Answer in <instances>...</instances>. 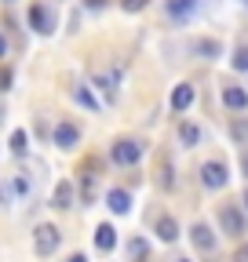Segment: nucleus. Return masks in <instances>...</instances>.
<instances>
[{"label": "nucleus", "instance_id": "obj_11", "mask_svg": "<svg viewBox=\"0 0 248 262\" xmlns=\"http://www.w3.org/2000/svg\"><path fill=\"white\" fill-rule=\"evenodd\" d=\"M51 208H58V211L73 208V186H70V182H58V186H55V193H51Z\"/></svg>", "mask_w": 248, "mask_h": 262}, {"label": "nucleus", "instance_id": "obj_31", "mask_svg": "<svg viewBox=\"0 0 248 262\" xmlns=\"http://www.w3.org/2000/svg\"><path fill=\"white\" fill-rule=\"evenodd\" d=\"M244 208H248V189H244Z\"/></svg>", "mask_w": 248, "mask_h": 262}, {"label": "nucleus", "instance_id": "obj_22", "mask_svg": "<svg viewBox=\"0 0 248 262\" xmlns=\"http://www.w3.org/2000/svg\"><path fill=\"white\" fill-rule=\"evenodd\" d=\"M84 201H95V175H84Z\"/></svg>", "mask_w": 248, "mask_h": 262}, {"label": "nucleus", "instance_id": "obj_32", "mask_svg": "<svg viewBox=\"0 0 248 262\" xmlns=\"http://www.w3.org/2000/svg\"><path fill=\"white\" fill-rule=\"evenodd\" d=\"M179 262H186V258H179Z\"/></svg>", "mask_w": 248, "mask_h": 262}, {"label": "nucleus", "instance_id": "obj_2", "mask_svg": "<svg viewBox=\"0 0 248 262\" xmlns=\"http://www.w3.org/2000/svg\"><path fill=\"white\" fill-rule=\"evenodd\" d=\"M58 241H62L58 226L44 222V226H37V233H33V251H37L40 258H48V255H55V251H58Z\"/></svg>", "mask_w": 248, "mask_h": 262}, {"label": "nucleus", "instance_id": "obj_1", "mask_svg": "<svg viewBox=\"0 0 248 262\" xmlns=\"http://www.w3.org/2000/svg\"><path fill=\"white\" fill-rule=\"evenodd\" d=\"M110 160L120 164V168H132V164L142 160V142H139V139H117V142L110 146Z\"/></svg>", "mask_w": 248, "mask_h": 262}, {"label": "nucleus", "instance_id": "obj_13", "mask_svg": "<svg viewBox=\"0 0 248 262\" xmlns=\"http://www.w3.org/2000/svg\"><path fill=\"white\" fill-rule=\"evenodd\" d=\"M153 233H157L164 244H172V241L179 237V222H175L172 215H161V219H157V229H153Z\"/></svg>", "mask_w": 248, "mask_h": 262}, {"label": "nucleus", "instance_id": "obj_8", "mask_svg": "<svg viewBox=\"0 0 248 262\" xmlns=\"http://www.w3.org/2000/svg\"><path fill=\"white\" fill-rule=\"evenodd\" d=\"M223 106H226V110H244V106H248V91H244L241 84H226V88H223Z\"/></svg>", "mask_w": 248, "mask_h": 262}, {"label": "nucleus", "instance_id": "obj_9", "mask_svg": "<svg viewBox=\"0 0 248 262\" xmlns=\"http://www.w3.org/2000/svg\"><path fill=\"white\" fill-rule=\"evenodd\" d=\"M106 204H110L113 215H128L132 211V196H128V189H110L106 193Z\"/></svg>", "mask_w": 248, "mask_h": 262}, {"label": "nucleus", "instance_id": "obj_7", "mask_svg": "<svg viewBox=\"0 0 248 262\" xmlns=\"http://www.w3.org/2000/svg\"><path fill=\"white\" fill-rule=\"evenodd\" d=\"M29 26H33L37 33H51L55 29V15L44 4H33V8H29Z\"/></svg>", "mask_w": 248, "mask_h": 262}, {"label": "nucleus", "instance_id": "obj_16", "mask_svg": "<svg viewBox=\"0 0 248 262\" xmlns=\"http://www.w3.org/2000/svg\"><path fill=\"white\" fill-rule=\"evenodd\" d=\"M197 11V0H168V15L172 18H186Z\"/></svg>", "mask_w": 248, "mask_h": 262}, {"label": "nucleus", "instance_id": "obj_33", "mask_svg": "<svg viewBox=\"0 0 248 262\" xmlns=\"http://www.w3.org/2000/svg\"><path fill=\"white\" fill-rule=\"evenodd\" d=\"M244 4H248V0H244Z\"/></svg>", "mask_w": 248, "mask_h": 262}, {"label": "nucleus", "instance_id": "obj_20", "mask_svg": "<svg viewBox=\"0 0 248 262\" xmlns=\"http://www.w3.org/2000/svg\"><path fill=\"white\" fill-rule=\"evenodd\" d=\"M230 135H234V139H237V142L244 146V142H248V120H234V127H230Z\"/></svg>", "mask_w": 248, "mask_h": 262}, {"label": "nucleus", "instance_id": "obj_18", "mask_svg": "<svg viewBox=\"0 0 248 262\" xmlns=\"http://www.w3.org/2000/svg\"><path fill=\"white\" fill-rule=\"evenodd\" d=\"M230 66L237 73H248V44H241L237 51H234V58H230Z\"/></svg>", "mask_w": 248, "mask_h": 262}, {"label": "nucleus", "instance_id": "obj_15", "mask_svg": "<svg viewBox=\"0 0 248 262\" xmlns=\"http://www.w3.org/2000/svg\"><path fill=\"white\" fill-rule=\"evenodd\" d=\"M73 102H77V106H84V110H91V113L99 110V98L91 95V91H88L84 84H77V88H73Z\"/></svg>", "mask_w": 248, "mask_h": 262}, {"label": "nucleus", "instance_id": "obj_26", "mask_svg": "<svg viewBox=\"0 0 248 262\" xmlns=\"http://www.w3.org/2000/svg\"><path fill=\"white\" fill-rule=\"evenodd\" d=\"M0 88H4V91L11 88V70H0Z\"/></svg>", "mask_w": 248, "mask_h": 262}, {"label": "nucleus", "instance_id": "obj_12", "mask_svg": "<svg viewBox=\"0 0 248 262\" xmlns=\"http://www.w3.org/2000/svg\"><path fill=\"white\" fill-rule=\"evenodd\" d=\"M95 248H99V251H113V248H117V229H113L110 222H102V226L95 229Z\"/></svg>", "mask_w": 248, "mask_h": 262}, {"label": "nucleus", "instance_id": "obj_10", "mask_svg": "<svg viewBox=\"0 0 248 262\" xmlns=\"http://www.w3.org/2000/svg\"><path fill=\"white\" fill-rule=\"evenodd\" d=\"M194 84H179L175 91H172V110L175 113H182V110H190V102H194Z\"/></svg>", "mask_w": 248, "mask_h": 262}, {"label": "nucleus", "instance_id": "obj_5", "mask_svg": "<svg viewBox=\"0 0 248 262\" xmlns=\"http://www.w3.org/2000/svg\"><path fill=\"white\" fill-rule=\"evenodd\" d=\"M226 164H219V160H204L201 164V182L208 186V189H223L226 186Z\"/></svg>", "mask_w": 248, "mask_h": 262}, {"label": "nucleus", "instance_id": "obj_25", "mask_svg": "<svg viewBox=\"0 0 248 262\" xmlns=\"http://www.w3.org/2000/svg\"><path fill=\"white\" fill-rule=\"evenodd\" d=\"M234 262H248V244H241V248L234 251Z\"/></svg>", "mask_w": 248, "mask_h": 262}, {"label": "nucleus", "instance_id": "obj_17", "mask_svg": "<svg viewBox=\"0 0 248 262\" xmlns=\"http://www.w3.org/2000/svg\"><path fill=\"white\" fill-rule=\"evenodd\" d=\"M179 142H182V146H197V142H201V127H197V124H182V127H179Z\"/></svg>", "mask_w": 248, "mask_h": 262}, {"label": "nucleus", "instance_id": "obj_30", "mask_svg": "<svg viewBox=\"0 0 248 262\" xmlns=\"http://www.w3.org/2000/svg\"><path fill=\"white\" fill-rule=\"evenodd\" d=\"M241 168H244V175H248V153H244V157H241Z\"/></svg>", "mask_w": 248, "mask_h": 262}, {"label": "nucleus", "instance_id": "obj_14", "mask_svg": "<svg viewBox=\"0 0 248 262\" xmlns=\"http://www.w3.org/2000/svg\"><path fill=\"white\" fill-rule=\"evenodd\" d=\"M95 88L113 102V98H117V73H95Z\"/></svg>", "mask_w": 248, "mask_h": 262}, {"label": "nucleus", "instance_id": "obj_27", "mask_svg": "<svg viewBox=\"0 0 248 262\" xmlns=\"http://www.w3.org/2000/svg\"><path fill=\"white\" fill-rule=\"evenodd\" d=\"M84 4H88L91 11H99V8H106V0H84Z\"/></svg>", "mask_w": 248, "mask_h": 262}, {"label": "nucleus", "instance_id": "obj_28", "mask_svg": "<svg viewBox=\"0 0 248 262\" xmlns=\"http://www.w3.org/2000/svg\"><path fill=\"white\" fill-rule=\"evenodd\" d=\"M4 55H8V40H4V37H0V58H4Z\"/></svg>", "mask_w": 248, "mask_h": 262}, {"label": "nucleus", "instance_id": "obj_6", "mask_svg": "<svg viewBox=\"0 0 248 262\" xmlns=\"http://www.w3.org/2000/svg\"><path fill=\"white\" fill-rule=\"evenodd\" d=\"M51 142H55L58 149H73V146L80 142V131H77L70 120H62V124H55V131H51Z\"/></svg>", "mask_w": 248, "mask_h": 262}, {"label": "nucleus", "instance_id": "obj_24", "mask_svg": "<svg viewBox=\"0 0 248 262\" xmlns=\"http://www.w3.org/2000/svg\"><path fill=\"white\" fill-rule=\"evenodd\" d=\"M146 4H150V0H120V8H124V11H142Z\"/></svg>", "mask_w": 248, "mask_h": 262}, {"label": "nucleus", "instance_id": "obj_19", "mask_svg": "<svg viewBox=\"0 0 248 262\" xmlns=\"http://www.w3.org/2000/svg\"><path fill=\"white\" fill-rule=\"evenodd\" d=\"M29 149V139H26V131H11V153L15 157H22Z\"/></svg>", "mask_w": 248, "mask_h": 262}, {"label": "nucleus", "instance_id": "obj_3", "mask_svg": "<svg viewBox=\"0 0 248 262\" xmlns=\"http://www.w3.org/2000/svg\"><path fill=\"white\" fill-rule=\"evenodd\" d=\"M219 229H223L226 237H241L244 233V215H241L237 204H223L219 208Z\"/></svg>", "mask_w": 248, "mask_h": 262}, {"label": "nucleus", "instance_id": "obj_29", "mask_svg": "<svg viewBox=\"0 0 248 262\" xmlns=\"http://www.w3.org/2000/svg\"><path fill=\"white\" fill-rule=\"evenodd\" d=\"M66 262H88V258H84V255H70Z\"/></svg>", "mask_w": 248, "mask_h": 262}, {"label": "nucleus", "instance_id": "obj_4", "mask_svg": "<svg viewBox=\"0 0 248 262\" xmlns=\"http://www.w3.org/2000/svg\"><path fill=\"white\" fill-rule=\"evenodd\" d=\"M190 244H194L197 251L212 255L215 248H219V237L212 233V226H204V222H194V226H190Z\"/></svg>", "mask_w": 248, "mask_h": 262}, {"label": "nucleus", "instance_id": "obj_23", "mask_svg": "<svg viewBox=\"0 0 248 262\" xmlns=\"http://www.w3.org/2000/svg\"><path fill=\"white\" fill-rule=\"evenodd\" d=\"M197 51L201 55H219V44L215 40H197Z\"/></svg>", "mask_w": 248, "mask_h": 262}, {"label": "nucleus", "instance_id": "obj_21", "mask_svg": "<svg viewBox=\"0 0 248 262\" xmlns=\"http://www.w3.org/2000/svg\"><path fill=\"white\" fill-rule=\"evenodd\" d=\"M128 251H132V258H142V255L150 251V244H146L142 237H132V244H128Z\"/></svg>", "mask_w": 248, "mask_h": 262}]
</instances>
